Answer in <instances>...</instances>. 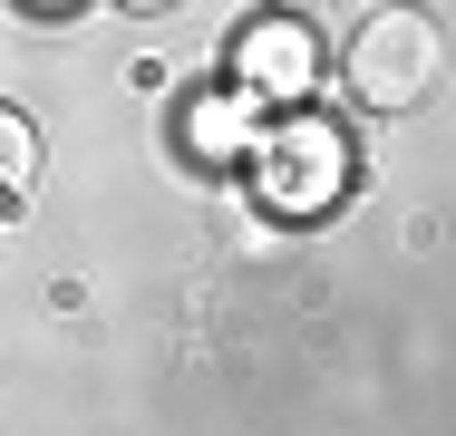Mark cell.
<instances>
[{
	"label": "cell",
	"instance_id": "obj_5",
	"mask_svg": "<svg viewBox=\"0 0 456 436\" xmlns=\"http://www.w3.org/2000/svg\"><path fill=\"white\" fill-rule=\"evenodd\" d=\"M20 184H39V136H29L20 107H0V194L20 204Z\"/></svg>",
	"mask_w": 456,
	"mask_h": 436
},
{
	"label": "cell",
	"instance_id": "obj_7",
	"mask_svg": "<svg viewBox=\"0 0 456 436\" xmlns=\"http://www.w3.org/2000/svg\"><path fill=\"white\" fill-rule=\"evenodd\" d=\"M117 10H136V20H156V10H175V0H117Z\"/></svg>",
	"mask_w": 456,
	"mask_h": 436
},
{
	"label": "cell",
	"instance_id": "obj_2",
	"mask_svg": "<svg viewBox=\"0 0 456 436\" xmlns=\"http://www.w3.org/2000/svg\"><path fill=\"white\" fill-rule=\"evenodd\" d=\"M437 69H447V49H437V20H428V10H379V20H360V29H350V59H340L350 97L379 107V117L418 107V97L437 87Z\"/></svg>",
	"mask_w": 456,
	"mask_h": 436
},
{
	"label": "cell",
	"instance_id": "obj_3",
	"mask_svg": "<svg viewBox=\"0 0 456 436\" xmlns=\"http://www.w3.org/2000/svg\"><path fill=\"white\" fill-rule=\"evenodd\" d=\"M233 87L243 97H263V107H301V97H321V29L311 20H253L243 39H233Z\"/></svg>",
	"mask_w": 456,
	"mask_h": 436
},
{
	"label": "cell",
	"instance_id": "obj_4",
	"mask_svg": "<svg viewBox=\"0 0 456 436\" xmlns=\"http://www.w3.org/2000/svg\"><path fill=\"white\" fill-rule=\"evenodd\" d=\"M253 136H263V97H243V87H214V97L184 107V156L194 166H243Z\"/></svg>",
	"mask_w": 456,
	"mask_h": 436
},
{
	"label": "cell",
	"instance_id": "obj_1",
	"mask_svg": "<svg viewBox=\"0 0 456 436\" xmlns=\"http://www.w3.org/2000/svg\"><path fill=\"white\" fill-rule=\"evenodd\" d=\"M253 194H263V214H281V223H321L340 194H350V136L330 126V117H273L263 136H253Z\"/></svg>",
	"mask_w": 456,
	"mask_h": 436
},
{
	"label": "cell",
	"instance_id": "obj_6",
	"mask_svg": "<svg viewBox=\"0 0 456 436\" xmlns=\"http://www.w3.org/2000/svg\"><path fill=\"white\" fill-rule=\"evenodd\" d=\"M10 10H29V20H69V10H88V0H10Z\"/></svg>",
	"mask_w": 456,
	"mask_h": 436
}]
</instances>
